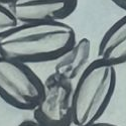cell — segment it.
Segmentation results:
<instances>
[{
	"label": "cell",
	"mask_w": 126,
	"mask_h": 126,
	"mask_svg": "<svg viewBox=\"0 0 126 126\" xmlns=\"http://www.w3.org/2000/svg\"><path fill=\"white\" fill-rule=\"evenodd\" d=\"M92 45L90 39L83 37L76 40L56 60L54 73L63 80L73 82L86 70L91 58Z\"/></svg>",
	"instance_id": "8992f818"
},
{
	"label": "cell",
	"mask_w": 126,
	"mask_h": 126,
	"mask_svg": "<svg viewBox=\"0 0 126 126\" xmlns=\"http://www.w3.org/2000/svg\"><path fill=\"white\" fill-rule=\"evenodd\" d=\"M111 1L117 7H119V8L126 11V0H111Z\"/></svg>",
	"instance_id": "8fae6325"
},
{
	"label": "cell",
	"mask_w": 126,
	"mask_h": 126,
	"mask_svg": "<svg viewBox=\"0 0 126 126\" xmlns=\"http://www.w3.org/2000/svg\"><path fill=\"white\" fill-rule=\"evenodd\" d=\"M115 66L94 60L73 87V124L97 122L105 113L116 88Z\"/></svg>",
	"instance_id": "7a4b0ae2"
},
{
	"label": "cell",
	"mask_w": 126,
	"mask_h": 126,
	"mask_svg": "<svg viewBox=\"0 0 126 126\" xmlns=\"http://www.w3.org/2000/svg\"><path fill=\"white\" fill-rule=\"evenodd\" d=\"M12 0H0V3L1 4H5V5H8Z\"/></svg>",
	"instance_id": "7c38bea8"
},
{
	"label": "cell",
	"mask_w": 126,
	"mask_h": 126,
	"mask_svg": "<svg viewBox=\"0 0 126 126\" xmlns=\"http://www.w3.org/2000/svg\"><path fill=\"white\" fill-rule=\"evenodd\" d=\"M78 0H12L7 6L18 23L63 21L76 10Z\"/></svg>",
	"instance_id": "5b68a950"
},
{
	"label": "cell",
	"mask_w": 126,
	"mask_h": 126,
	"mask_svg": "<svg viewBox=\"0 0 126 126\" xmlns=\"http://www.w3.org/2000/svg\"><path fill=\"white\" fill-rule=\"evenodd\" d=\"M98 59L115 67L126 63V15L103 34L98 47Z\"/></svg>",
	"instance_id": "52a82bcc"
},
{
	"label": "cell",
	"mask_w": 126,
	"mask_h": 126,
	"mask_svg": "<svg viewBox=\"0 0 126 126\" xmlns=\"http://www.w3.org/2000/svg\"><path fill=\"white\" fill-rule=\"evenodd\" d=\"M73 86L55 73L44 82L43 92L33 111V118L44 126L73 125Z\"/></svg>",
	"instance_id": "277c9868"
},
{
	"label": "cell",
	"mask_w": 126,
	"mask_h": 126,
	"mask_svg": "<svg viewBox=\"0 0 126 126\" xmlns=\"http://www.w3.org/2000/svg\"><path fill=\"white\" fill-rule=\"evenodd\" d=\"M44 82L27 64L0 56V98L19 110H33Z\"/></svg>",
	"instance_id": "3957f363"
},
{
	"label": "cell",
	"mask_w": 126,
	"mask_h": 126,
	"mask_svg": "<svg viewBox=\"0 0 126 126\" xmlns=\"http://www.w3.org/2000/svg\"><path fill=\"white\" fill-rule=\"evenodd\" d=\"M17 126H44V125H43V124H40L38 121H36V120L33 118V119L23 120L22 122H20Z\"/></svg>",
	"instance_id": "9c48e42d"
},
{
	"label": "cell",
	"mask_w": 126,
	"mask_h": 126,
	"mask_svg": "<svg viewBox=\"0 0 126 126\" xmlns=\"http://www.w3.org/2000/svg\"><path fill=\"white\" fill-rule=\"evenodd\" d=\"M18 24V21L12 15L8 6L0 3V37L7 33Z\"/></svg>",
	"instance_id": "ba28073f"
},
{
	"label": "cell",
	"mask_w": 126,
	"mask_h": 126,
	"mask_svg": "<svg viewBox=\"0 0 126 126\" xmlns=\"http://www.w3.org/2000/svg\"><path fill=\"white\" fill-rule=\"evenodd\" d=\"M76 41V32L64 21L18 23L0 37V56L24 64L57 60Z\"/></svg>",
	"instance_id": "6da1fadb"
},
{
	"label": "cell",
	"mask_w": 126,
	"mask_h": 126,
	"mask_svg": "<svg viewBox=\"0 0 126 126\" xmlns=\"http://www.w3.org/2000/svg\"><path fill=\"white\" fill-rule=\"evenodd\" d=\"M73 126H118L114 123H110V122H100V121H97V122H93V123H89V124H82V125H74Z\"/></svg>",
	"instance_id": "30bf717a"
}]
</instances>
